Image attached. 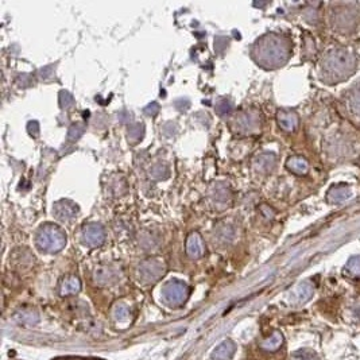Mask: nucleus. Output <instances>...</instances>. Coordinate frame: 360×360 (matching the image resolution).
<instances>
[{
    "label": "nucleus",
    "instance_id": "f257e3e1",
    "mask_svg": "<svg viewBox=\"0 0 360 360\" xmlns=\"http://www.w3.org/2000/svg\"><path fill=\"white\" fill-rule=\"evenodd\" d=\"M355 58L347 50H335L328 56L325 61V69L330 76H344L352 70Z\"/></svg>",
    "mask_w": 360,
    "mask_h": 360
},
{
    "label": "nucleus",
    "instance_id": "f03ea898",
    "mask_svg": "<svg viewBox=\"0 0 360 360\" xmlns=\"http://www.w3.org/2000/svg\"><path fill=\"white\" fill-rule=\"evenodd\" d=\"M349 197H351V190L348 189V186H344V185L335 186L328 193V201L329 203H341V201H345Z\"/></svg>",
    "mask_w": 360,
    "mask_h": 360
},
{
    "label": "nucleus",
    "instance_id": "7ed1b4c3",
    "mask_svg": "<svg viewBox=\"0 0 360 360\" xmlns=\"http://www.w3.org/2000/svg\"><path fill=\"white\" fill-rule=\"evenodd\" d=\"M280 124L281 127H284L285 130L291 131L297 126V116L291 112H282L280 114Z\"/></svg>",
    "mask_w": 360,
    "mask_h": 360
},
{
    "label": "nucleus",
    "instance_id": "20e7f679",
    "mask_svg": "<svg viewBox=\"0 0 360 360\" xmlns=\"http://www.w3.org/2000/svg\"><path fill=\"white\" fill-rule=\"evenodd\" d=\"M289 169H291L293 172H295L297 174H305L308 172V163L305 159L302 158H291L288 163Z\"/></svg>",
    "mask_w": 360,
    "mask_h": 360
},
{
    "label": "nucleus",
    "instance_id": "39448f33",
    "mask_svg": "<svg viewBox=\"0 0 360 360\" xmlns=\"http://www.w3.org/2000/svg\"><path fill=\"white\" fill-rule=\"evenodd\" d=\"M347 268H349L351 272H355V274H359L360 275V257L352 258L349 261V263L347 264Z\"/></svg>",
    "mask_w": 360,
    "mask_h": 360
},
{
    "label": "nucleus",
    "instance_id": "423d86ee",
    "mask_svg": "<svg viewBox=\"0 0 360 360\" xmlns=\"http://www.w3.org/2000/svg\"><path fill=\"white\" fill-rule=\"evenodd\" d=\"M352 105L355 109H357V111H360V92L357 93L356 96H353L352 99Z\"/></svg>",
    "mask_w": 360,
    "mask_h": 360
}]
</instances>
